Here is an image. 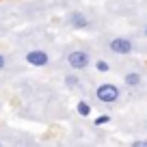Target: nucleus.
I'll return each instance as SVG.
<instances>
[{
    "instance_id": "423d86ee",
    "label": "nucleus",
    "mask_w": 147,
    "mask_h": 147,
    "mask_svg": "<svg viewBox=\"0 0 147 147\" xmlns=\"http://www.w3.org/2000/svg\"><path fill=\"white\" fill-rule=\"evenodd\" d=\"M123 82L128 84V87H138V84H141V74H125Z\"/></svg>"
},
{
    "instance_id": "20e7f679",
    "label": "nucleus",
    "mask_w": 147,
    "mask_h": 147,
    "mask_svg": "<svg viewBox=\"0 0 147 147\" xmlns=\"http://www.w3.org/2000/svg\"><path fill=\"white\" fill-rule=\"evenodd\" d=\"M26 63L32 65V67H46L50 63V56L43 50H30V52H26Z\"/></svg>"
},
{
    "instance_id": "6e6552de",
    "label": "nucleus",
    "mask_w": 147,
    "mask_h": 147,
    "mask_svg": "<svg viewBox=\"0 0 147 147\" xmlns=\"http://www.w3.org/2000/svg\"><path fill=\"white\" fill-rule=\"evenodd\" d=\"M97 69L100 71H108V63L106 61H97Z\"/></svg>"
},
{
    "instance_id": "9b49d317",
    "label": "nucleus",
    "mask_w": 147,
    "mask_h": 147,
    "mask_svg": "<svg viewBox=\"0 0 147 147\" xmlns=\"http://www.w3.org/2000/svg\"><path fill=\"white\" fill-rule=\"evenodd\" d=\"M76 82H78V80L74 78V76H67V84H69V87H74V84H76Z\"/></svg>"
},
{
    "instance_id": "1a4fd4ad",
    "label": "nucleus",
    "mask_w": 147,
    "mask_h": 147,
    "mask_svg": "<svg viewBox=\"0 0 147 147\" xmlns=\"http://www.w3.org/2000/svg\"><path fill=\"white\" fill-rule=\"evenodd\" d=\"M102 123H108V117H100V119H95V125H102Z\"/></svg>"
},
{
    "instance_id": "f257e3e1",
    "label": "nucleus",
    "mask_w": 147,
    "mask_h": 147,
    "mask_svg": "<svg viewBox=\"0 0 147 147\" xmlns=\"http://www.w3.org/2000/svg\"><path fill=\"white\" fill-rule=\"evenodd\" d=\"M95 95H97V100H100V102H104V104H113V102H117V100H119L121 91H119V87H115V84L104 82V84H100V87H97Z\"/></svg>"
},
{
    "instance_id": "ddd939ff",
    "label": "nucleus",
    "mask_w": 147,
    "mask_h": 147,
    "mask_svg": "<svg viewBox=\"0 0 147 147\" xmlns=\"http://www.w3.org/2000/svg\"><path fill=\"white\" fill-rule=\"evenodd\" d=\"M143 32H145V35H147V28H145V30H143Z\"/></svg>"
},
{
    "instance_id": "7ed1b4c3",
    "label": "nucleus",
    "mask_w": 147,
    "mask_h": 147,
    "mask_svg": "<svg viewBox=\"0 0 147 147\" xmlns=\"http://www.w3.org/2000/svg\"><path fill=\"white\" fill-rule=\"evenodd\" d=\"M108 48H110V52H115V54H130V52L134 50V43L130 41V39H125V37H115V39H110Z\"/></svg>"
},
{
    "instance_id": "9d476101",
    "label": "nucleus",
    "mask_w": 147,
    "mask_h": 147,
    "mask_svg": "<svg viewBox=\"0 0 147 147\" xmlns=\"http://www.w3.org/2000/svg\"><path fill=\"white\" fill-rule=\"evenodd\" d=\"M132 145H134V147H147V141H134Z\"/></svg>"
},
{
    "instance_id": "0eeeda50",
    "label": "nucleus",
    "mask_w": 147,
    "mask_h": 147,
    "mask_svg": "<svg viewBox=\"0 0 147 147\" xmlns=\"http://www.w3.org/2000/svg\"><path fill=\"white\" fill-rule=\"evenodd\" d=\"M78 113H80L82 117H87L89 113H91V106H89L87 102H80V104H78Z\"/></svg>"
},
{
    "instance_id": "39448f33",
    "label": "nucleus",
    "mask_w": 147,
    "mask_h": 147,
    "mask_svg": "<svg viewBox=\"0 0 147 147\" xmlns=\"http://www.w3.org/2000/svg\"><path fill=\"white\" fill-rule=\"evenodd\" d=\"M69 24L76 28H87L89 26V18L84 13H78V11H71L69 13Z\"/></svg>"
},
{
    "instance_id": "f8f14e48",
    "label": "nucleus",
    "mask_w": 147,
    "mask_h": 147,
    "mask_svg": "<svg viewBox=\"0 0 147 147\" xmlns=\"http://www.w3.org/2000/svg\"><path fill=\"white\" fill-rule=\"evenodd\" d=\"M5 65H7V61H5V56H2V54H0V69H2V67H5Z\"/></svg>"
},
{
    "instance_id": "f03ea898",
    "label": "nucleus",
    "mask_w": 147,
    "mask_h": 147,
    "mask_svg": "<svg viewBox=\"0 0 147 147\" xmlns=\"http://www.w3.org/2000/svg\"><path fill=\"white\" fill-rule=\"evenodd\" d=\"M89 63H91V59H89V52H84V50H74L67 54V65L74 71H80V69L89 67Z\"/></svg>"
}]
</instances>
